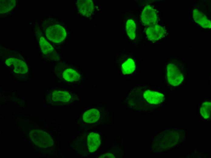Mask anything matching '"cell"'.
<instances>
[{
	"label": "cell",
	"instance_id": "1",
	"mask_svg": "<svg viewBox=\"0 0 211 158\" xmlns=\"http://www.w3.org/2000/svg\"><path fill=\"white\" fill-rule=\"evenodd\" d=\"M166 77L167 82L170 86H179L184 79L185 76L183 68L175 63H169L166 66Z\"/></svg>",
	"mask_w": 211,
	"mask_h": 158
},
{
	"label": "cell",
	"instance_id": "2",
	"mask_svg": "<svg viewBox=\"0 0 211 158\" xmlns=\"http://www.w3.org/2000/svg\"><path fill=\"white\" fill-rule=\"evenodd\" d=\"M57 74L59 78L74 85L82 84L84 79L82 71L75 67L66 68Z\"/></svg>",
	"mask_w": 211,
	"mask_h": 158
},
{
	"label": "cell",
	"instance_id": "3",
	"mask_svg": "<svg viewBox=\"0 0 211 158\" xmlns=\"http://www.w3.org/2000/svg\"><path fill=\"white\" fill-rule=\"evenodd\" d=\"M29 136L32 140L39 147L47 148L53 145V141L52 137L43 130H33L30 132Z\"/></svg>",
	"mask_w": 211,
	"mask_h": 158
},
{
	"label": "cell",
	"instance_id": "4",
	"mask_svg": "<svg viewBox=\"0 0 211 158\" xmlns=\"http://www.w3.org/2000/svg\"><path fill=\"white\" fill-rule=\"evenodd\" d=\"M45 34L49 40L56 43L63 41L66 35L64 28L59 25H54L48 27L46 29Z\"/></svg>",
	"mask_w": 211,
	"mask_h": 158
},
{
	"label": "cell",
	"instance_id": "5",
	"mask_svg": "<svg viewBox=\"0 0 211 158\" xmlns=\"http://www.w3.org/2000/svg\"><path fill=\"white\" fill-rule=\"evenodd\" d=\"M141 19L142 23L146 26H149L156 24L158 17L156 9L151 5H146L142 11Z\"/></svg>",
	"mask_w": 211,
	"mask_h": 158
},
{
	"label": "cell",
	"instance_id": "6",
	"mask_svg": "<svg viewBox=\"0 0 211 158\" xmlns=\"http://www.w3.org/2000/svg\"><path fill=\"white\" fill-rule=\"evenodd\" d=\"M147 39L150 41H156L163 38L166 33L163 26L156 24L148 26L146 30Z\"/></svg>",
	"mask_w": 211,
	"mask_h": 158
},
{
	"label": "cell",
	"instance_id": "7",
	"mask_svg": "<svg viewBox=\"0 0 211 158\" xmlns=\"http://www.w3.org/2000/svg\"><path fill=\"white\" fill-rule=\"evenodd\" d=\"M72 98L71 94L65 90L56 89L50 94L51 101L55 104L67 103L71 101Z\"/></svg>",
	"mask_w": 211,
	"mask_h": 158
},
{
	"label": "cell",
	"instance_id": "8",
	"mask_svg": "<svg viewBox=\"0 0 211 158\" xmlns=\"http://www.w3.org/2000/svg\"><path fill=\"white\" fill-rule=\"evenodd\" d=\"M143 97L148 103L152 104H159L163 103L165 99V95L162 93L150 90L144 92Z\"/></svg>",
	"mask_w": 211,
	"mask_h": 158
},
{
	"label": "cell",
	"instance_id": "9",
	"mask_svg": "<svg viewBox=\"0 0 211 158\" xmlns=\"http://www.w3.org/2000/svg\"><path fill=\"white\" fill-rule=\"evenodd\" d=\"M6 64L12 68L14 71L18 74H24L28 71L26 64L23 61L15 58H10L6 60Z\"/></svg>",
	"mask_w": 211,
	"mask_h": 158
},
{
	"label": "cell",
	"instance_id": "10",
	"mask_svg": "<svg viewBox=\"0 0 211 158\" xmlns=\"http://www.w3.org/2000/svg\"><path fill=\"white\" fill-rule=\"evenodd\" d=\"M76 5L79 12L86 17L91 16L94 11V5L92 1L90 0H78Z\"/></svg>",
	"mask_w": 211,
	"mask_h": 158
},
{
	"label": "cell",
	"instance_id": "11",
	"mask_svg": "<svg viewBox=\"0 0 211 158\" xmlns=\"http://www.w3.org/2000/svg\"><path fill=\"white\" fill-rule=\"evenodd\" d=\"M193 16L195 21L205 29L211 28V21L203 12L197 9H193Z\"/></svg>",
	"mask_w": 211,
	"mask_h": 158
},
{
	"label": "cell",
	"instance_id": "12",
	"mask_svg": "<svg viewBox=\"0 0 211 158\" xmlns=\"http://www.w3.org/2000/svg\"><path fill=\"white\" fill-rule=\"evenodd\" d=\"M41 50L44 54L53 59L57 60V54L53 47L42 36L39 42Z\"/></svg>",
	"mask_w": 211,
	"mask_h": 158
},
{
	"label": "cell",
	"instance_id": "13",
	"mask_svg": "<svg viewBox=\"0 0 211 158\" xmlns=\"http://www.w3.org/2000/svg\"><path fill=\"white\" fill-rule=\"evenodd\" d=\"M87 143L90 152L96 150L99 146L101 139L99 135L96 132H91L88 136Z\"/></svg>",
	"mask_w": 211,
	"mask_h": 158
},
{
	"label": "cell",
	"instance_id": "14",
	"mask_svg": "<svg viewBox=\"0 0 211 158\" xmlns=\"http://www.w3.org/2000/svg\"><path fill=\"white\" fill-rule=\"evenodd\" d=\"M100 117L99 111L96 108H92L84 112L83 115V119L86 123H92L97 121Z\"/></svg>",
	"mask_w": 211,
	"mask_h": 158
},
{
	"label": "cell",
	"instance_id": "15",
	"mask_svg": "<svg viewBox=\"0 0 211 158\" xmlns=\"http://www.w3.org/2000/svg\"><path fill=\"white\" fill-rule=\"evenodd\" d=\"M211 101L208 100L203 101L199 108V113L201 117L205 120L209 119L211 118Z\"/></svg>",
	"mask_w": 211,
	"mask_h": 158
},
{
	"label": "cell",
	"instance_id": "16",
	"mask_svg": "<svg viewBox=\"0 0 211 158\" xmlns=\"http://www.w3.org/2000/svg\"><path fill=\"white\" fill-rule=\"evenodd\" d=\"M136 69V65L134 61L131 58L128 59L122 64L121 70L124 75L132 73Z\"/></svg>",
	"mask_w": 211,
	"mask_h": 158
},
{
	"label": "cell",
	"instance_id": "17",
	"mask_svg": "<svg viewBox=\"0 0 211 158\" xmlns=\"http://www.w3.org/2000/svg\"><path fill=\"white\" fill-rule=\"evenodd\" d=\"M16 3V1L15 0H1L0 13H5L12 10L15 7Z\"/></svg>",
	"mask_w": 211,
	"mask_h": 158
},
{
	"label": "cell",
	"instance_id": "18",
	"mask_svg": "<svg viewBox=\"0 0 211 158\" xmlns=\"http://www.w3.org/2000/svg\"><path fill=\"white\" fill-rule=\"evenodd\" d=\"M127 34L131 40L134 39L136 35V26L134 21L132 19H128L126 26Z\"/></svg>",
	"mask_w": 211,
	"mask_h": 158
},
{
	"label": "cell",
	"instance_id": "19",
	"mask_svg": "<svg viewBox=\"0 0 211 158\" xmlns=\"http://www.w3.org/2000/svg\"><path fill=\"white\" fill-rule=\"evenodd\" d=\"M99 158H115L114 156L110 153H106L101 155Z\"/></svg>",
	"mask_w": 211,
	"mask_h": 158
}]
</instances>
